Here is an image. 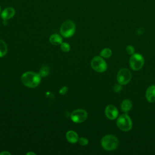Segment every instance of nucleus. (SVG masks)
<instances>
[{
    "label": "nucleus",
    "mask_w": 155,
    "mask_h": 155,
    "mask_svg": "<svg viewBox=\"0 0 155 155\" xmlns=\"http://www.w3.org/2000/svg\"><path fill=\"white\" fill-rule=\"evenodd\" d=\"M65 137L68 142L71 143H74L78 142V140H79L78 134L76 133V132L73 130L68 131L66 133Z\"/></svg>",
    "instance_id": "nucleus-12"
},
{
    "label": "nucleus",
    "mask_w": 155,
    "mask_h": 155,
    "mask_svg": "<svg viewBox=\"0 0 155 155\" xmlns=\"http://www.w3.org/2000/svg\"><path fill=\"white\" fill-rule=\"evenodd\" d=\"M130 67L135 71L140 70L144 64V59L143 56L138 53L133 54L129 61Z\"/></svg>",
    "instance_id": "nucleus-6"
},
{
    "label": "nucleus",
    "mask_w": 155,
    "mask_h": 155,
    "mask_svg": "<svg viewBox=\"0 0 155 155\" xmlns=\"http://www.w3.org/2000/svg\"><path fill=\"white\" fill-rule=\"evenodd\" d=\"M78 142L79 143V144L82 146H85L88 143V140L84 137H81L80 138H79Z\"/></svg>",
    "instance_id": "nucleus-19"
},
{
    "label": "nucleus",
    "mask_w": 155,
    "mask_h": 155,
    "mask_svg": "<svg viewBox=\"0 0 155 155\" xmlns=\"http://www.w3.org/2000/svg\"><path fill=\"white\" fill-rule=\"evenodd\" d=\"M50 42L54 45H61L62 42V37L58 34H53L49 38Z\"/></svg>",
    "instance_id": "nucleus-13"
},
{
    "label": "nucleus",
    "mask_w": 155,
    "mask_h": 155,
    "mask_svg": "<svg viewBox=\"0 0 155 155\" xmlns=\"http://www.w3.org/2000/svg\"><path fill=\"white\" fill-rule=\"evenodd\" d=\"M105 114L107 117L110 120H114L118 116V110L114 105H108L105 109Z\"/></svg>",
    "instance_id": "nucleus-9"
},
{
    "label": "nucleus",
    "mask_w": 155,
    "mask_h": 155,
    "mask_svg": "<svg viewBox=\"0 0 155 155\" xmlns=\"http://www.w3.org/2000/svg\"><path fill=\"white\" fill-rule=\"evenodd\" d=\"M27 155H30V154H33V155H35L36 154V153H33V152H28V153H27Z\"/></svg>",
    "instance_id": "nucleus-24"
},
{
    "label": "nucleus",
    "mask_w": 155,
    "mask_h": 155,
    "mask_svg": "<svg viewBox=\"0 0 155 155\" xmlns=\"http://www.w3.org/2000/svg\"><path fill=\"white\" fill-rule=\"evenodd\" d=\"M7 53V45L2 39H0V58L4 56Z\"/></svg>",
    "instance_id": "nucleus-15"
},
{
    "label": "nucleus",
    "mask_w": 155,
    "mask_h": 155,
    "mask_svg": "<svg viewBox=\"0 0 155 155\" xmlns=\"http://www.w3.org/2000/svg\"><path fill=\"white\" fill-rule=\"evenodd\" d=\"M145 97L149 102H155V85L150 86L145 93Z\"/></svg>",
    "instance_id": "nucleus-11"
},
{
    "label": "nucleus",
    "mask_w": 155,
    "mask_h": 155,
    "mask_svg": "<svg viewBox=\"0 0 155 155\" xmlns=\"http://www.w3.org/2000/svg\"><path fill=\"white\" fill-rule=\"evenodd\" d=\"M67 91H68V88H67V87L64 86V87H62L59 90V94H62V95H64V94H65L67 93Z\"/></svg>",
    "instance_id": "nucleus-21"
},
{
    "label": "nucleus",
    "mask_w": 155,
    "mask_h": 155,
    "mask_svg": "<svg viewBox=\"0 0 155 155\" xmlns=\"http://www.w3.org/2000/svg\"><path fill=\"white\" fill-rule=\"evenodd\" d=\"M116 124L118 128L123 131H128L132 128V121L127 114L119 116L117 119Z\"/></svg>",
    "instance_id": "nucleus-4"
},
{
    "label": "nucleus",
    "mask_w": 155,
    "mask_h": 155,
    "mask_svg": "<svg viewBox=\"0 0 155 155\" xmlns=\"http://www.w3.org/2000/svg\"><path fill=\"white\" fill-rule=\"evenodd\" d=\"M117 81L119 84L126 85L131 79V73L129 70L124 68L120 69L117 74Z\"/></svg>",
    "instance_id": "nucleus-7"
},
{
    "label": "nucleus",
    "mask_w": 155,
    "mask_h": 155,
    "mask_svg": "<svg viewBox=\"0 0 155 155\" xmlns=\"http://www.w3.org/2000/svg\"><path fill=\"white\" fill-rule=\"evenodd\" d=\"M114 91L115 92H119L120 90H122V87H121V85L120 84H117V85H115L114 87Z\"/></svg>",
    "instance_id": "nucleus-22"
},
{
    "label": "nucleus",
    "mask_w": 155,
    "mask_h": 155,
    "mask_svg": "<svg viewBox=\"0 0 155 155\" xmlns=\"http://www.w3.org/2000/svg\"><path fill=\"white\" fill-rule=\"evenodd\" d=\"M49 70H50V69H49L48 67L44 65V66L42 67V68H41V70L39 71V74L42 77H45L48 74Z\"/></svg>",
    "instance_id": "nucleus-17"
},
{
    "label": "nucleus",
    "mask_w": 155,
    "mask_h": 155,
    "mask_svg": "<svg viewBox=\"0 0 155 155\" xmlns=\"http://www.w3.org/2000/svg\"><path fill=\"white\" fill-rule=\"evenodd\" d=\"M41 81V76L39 73L33 71L25 72L21 76L22 84L28 88H35L39 85Z\"/></svg>",
    "instance_id": "nucleus-1"
},
{
    "label": "nucleus",
    "mask_w": 155,
    "mask_h": 155,
    "mask_svg": "<svg viewBox=\"0 0 155 155\" xmlns=\"http://www.w3.org/2000/svg\"><path fill=\"white\" fill-rule=\"evenodd\" d=\"M101 56L104 58H108L112 54V51L109 48H104L100 53Z\"/></svg>",
    "instance_id": "nucleus-16"
},
{
    "label": "nucleus",
    "mask_w": 155,
    "mask_h": 155,
    "mask_svg": "<svg viewBox=\"0 0 155 155\" xmlns=\"http://www.w3.org/2000/svg\"><path fill=\"white\" fill-rule=\"evenodd\" d=\"M126 51H127V53L130 55H132L134 53V48L131 45H128L126 48Z\"/></svg>",
    "instance_id": "nucleus-20"
},
{
    "label": "nucleus",
    "mask_w": 155,
    "mask_h": 155,
    "mask_svg": "<svg viewBox=\"0 0 155 155\" xmlns=\"http://www.w3.org/2000/svg\"><path fill=\"white\" fill-rule=\"evenodd\" d=\"M15 15V10L12 7H8L3 10L1 13V16L4 21H7L12 18Z\"/></svg>",
    "instance_id": "nucleus-10"
},
{
    "label": "nucleus",
    "mask_w": 155,
    "mask_h": 155,
    "mask_svg": "<svg viewBox=\"0 0 155 155\" xmlns=\"http://www.w3.org/2000/svg\"><path fill=\"white\" fill-rule=\"evenodd\" d=\"M88 116L87 112L83 109H77L74 110L71 115L70 118L73 122L82 123L84 122Z\"/></svg>",
    "instance_id": "nucleus-8"
},
{
    "label": "nucleus",
    "mask_w": 155,
    "mask_h": 155,
    "mask_svg": "<svg viewBox=\"0 0 155 155\" xmlns=\"http://www.w3.org/2000/svg\"><path fill=\"white\" fill-rule=\"evenodd\" d=\"M10 153H9L8 151H2L1 153H0V155H10Z\"/></svg>",
    "instance_id": "nucleus-23"
},
{
    "label": "nucleus",
    "mask_w": 155,
    "mask_h": 155,
    "mask_svg": "<svg viewBox=\"0 0 155 155\" xmlns=\"http://www.w3.org/2000/svg\"><path fill=\"white\" fill-rule=\"evenodd\" d=\"M121 109L124 112H128L132 108V103L131 101L129 99H125L124 100L120 105Z\"/></svg>",
    "instance_id": "nucleus-14"
},
{
    "label": "nucleus",
    "mask_w": 155,
    "mask_h": 155,
    "mask_svg": "<svg viewBox=\"0 0 155 155\" xmlns=\"http://www.w3.org/2000/svg\"><path fill=\"white\" fill-rule=\"evenodd\" d=\"M91 66L92 68L99 73H102L107 69V64L105 60L101 56H95L91 61Z\"/></svg>",
    "instance_id": "nucleus-5"
},
{
    "label": "nucleus",
    "mask_w": 155,
    "mask_h": 155,
    "mask_svg": "<svg viewBox=\"0 0 155 155\" xmlns=\"http://www.w3.org/2000/svg\"><path fill=\"white\" fill-rule=\"evenodd\" d=\"M61 49L64 52H68L70 50V45L67 42H62L61 44Z\"/></svg>",
    "instance_id": "nucleus-18"
},
{
    "label": "nucleus",
    "mask_w": 155,
    "mask_h": 155,
    "mask_svg": "<svg viewBox=\"0 0 155 155\" xmlns=\"http://www.w3.org/2000/svg\"><path fill=\"white\" fill-rule=\"evenodd\" d=\"M0 13H1V7H0Z\"/></svg>",
    "instance_id": "nucleus-25"
},
{
    "label": "nucleus",
    "mask_w": 155,
    "mask_h": 155,
    "mask_svg": "<svg viewBox=\"0 0 155 155\" xmlns=\"http://www.w3.org/2000/svg\"><path fill=\"white\" fill-rule=\"evenodd\" d=\"M119 145L117 138L112 134L104 136L101 139V145L102 148L107 151L115 150Z\"/></svg>",
    "instance_id": "nucleus-2"
},
{
    "label": "nucleus",
    "mask_w": 155,
    "mask_h": 155,
    "mask_svg": "<svg viewBox=\"0 0 155 155\" xmlns=\"http://www.w3.org/2000/svg\"><path fill=\"white\" fill-rule=\"evenodd\" d=\"M75 30V24L71 20L65 21L63 22L60 28V33L61 35L65 38L71 37L74 34Z\"/></svg>",
    "instance_id": "nucleus-3"
}]
</instances>
